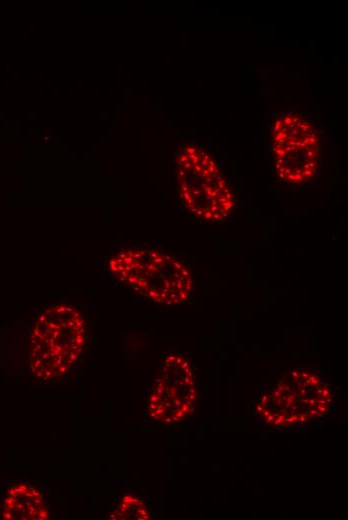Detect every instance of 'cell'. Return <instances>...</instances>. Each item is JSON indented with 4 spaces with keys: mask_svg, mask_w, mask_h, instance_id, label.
<instances>
[{
    "mask_svg": "<svg viewBox=\"0 0 348 520\" xmlns=\"http://www.w3.org/2000/svg\"><path fill=\"white\" fill-rule=\"evenodd\" d=\"M2 516L5 519H49V500L44 490L36 485L15 484L6 491Z\"/></svg>",
    "mask_w": 348,
    "mask_h": 520,
    "instance_id": "7",
    "label": "cell"
},
{
    "mask_svg": "<svg viewBox=\"0 0 348 520\" xmlns=\"http://www.w3.org/2000/svg\"><path fill=\"white\" fill-rule=\"evenodd\" d=\"M195 400L193 366L180 352L166 353L148 394L149 417L162 424L179 423L191 415Z\"/></svg>",
    "mask_w": 348,
    "mask_h": 520,
    "instance_id": "5",
    "label": "cell"
},
{
    "mask_svg": "<svg viewBox=\"0 0 348 520\" xmlns=\"http://www.w3.org/2000/svg\"><path fill=\"white\" fill-rule=\"evenodd\" d=\"M107 268L118 282L158 304H182L194 291V280L188 267L156 247L122 248L110 256Z\"/></svg>",
    "mask_w": 348,
    "mask_h": 520,
    "instance_id": "1",
    "label": "cell"
},
{
    "mask_svg": "<svg viewBox=\"0 0 348 520\" xmlns=\"http://www.w3.org/2000/svg\"><path fill=\"white\" fill-rule=\"evenodd\" d=\"M331 402L327 382L311 369L299 368L285 374L262 396L258 413L271 426L291 427L327 414Z\"/></svg>",
    "mask_w": 348,
    "mask_h": 520,
    "instance_id": "3",
    "label": "cell"
},
{
    "mask_svg": "<svg viewBox=\"0 0 348 520\" xmlns=\"http://www.w3.org/2000/svg\"><path fill=\"white\" fill-rule=\"evenodd\" d=\"M274 125L275 168L278 176L287 184L302 185L315 174L319 159V140L311 125L300 116H284Z\"/></svg>",
    "mask_w": 348,
    "mask_h": 520,
    "instance_id": "6",
    "label": "cell"
},
{
    "mask_svg": "<svg viewBox=\"0 0 348 520\" xmlns=\"http://www.w3.org/2000/svg\"><path fill=\"white\" fill-rule=\"evenodd\" d=\"M111 519H149L146 504L135 495H125L114 508Z\"/></svg>",
    "mask_w": 348,
    "mask_h": 520,
    "instance_id": "8",
    "label": "cell"
},
{
    "mask_svg": "<svg viewBox=\"0 0 348 520\" xmlns=\"http://www.w3.org/2000/svg\"><path fill=\"white\" fill-rule=\"evenodd\" d=\"M85 341V320L76 306L63 302L45 308L29 338L31 374L45 383L62 380L80 361Z\"/></svg>",
    "mask_w": 348,
    "mask_h": 520,
    "instance_id": "2",
    "label": "cell"
},
{
    "mask_svg": "<svg viewBox=\"0 0 348 520\" xmlns=\"http://www.w3.org/2000/svg\"><path fill=\"white\" fill-rule=\"evenodd\" d=\"M179 192L185 207L208 222L225 219L234 195L216 162L202 149L191 146L178 158Z\"/></svg>",
    "mask_w": 348,
    "mask_h": 520,
    "instance_id": "4",
    "label": "cell"
}]
</instances>
